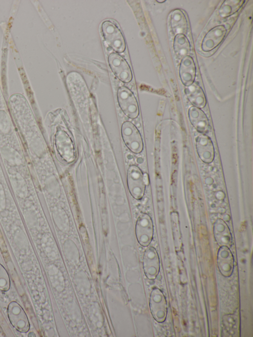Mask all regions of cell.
Listing matches in <instances>:
<instances>
[{"mask_svg":"<svg viewBox=\"0 0 253 337\" xmlns=\"http://www.w3.org/2000/svg\"><path fill=\"white\" fill-rule=\"evenodd\" d=\"M101 32L107 44L118 53L125 51L126 43L124 36L118 27L109 21L102 23Z\"/></svg>","mask_w":253,"mask_h":337,"instance_id":"obj_1","label":"cell"},{"mask_svg":"<svg viewBox=\"0 0 253 337\" xmlns=\"http://www.w3.org/2000/svg\"><path fill=\"white\" fill-rule=\"evenodd\" d=\"M117 100L120 107L128 117L134 119L139 115V108L133 93L126 87L121 86L117 91Z\"/></svg>","mask_w":253,"mask_h":337,"instance_id":"obj_2","label":"cell"},{"mask_svg":"<svg viewBox=\"0 0 253 337\" xmlns=\"http://www.w3.org/2000/svg\"><path fill=\"white\" fill-rule=\"evenodd\" d=\"M122 136L126 145L133 153H140L143 147L140 133L136 126L129 122H125L121 129Z\"/></svg>","mask_w":253,"mask_h":337,"instance_id":"obj_3","label":"cell"},{"mask_svg":"<svg viewBox=\"0 0 253 337\" xmlns=\"http://www.w3.org/2000/svg\"><path fill=\"white\" fill-rule=\"evenodd\" d=\"M108 63L114 75L121 81L127 83L131 81L132 74L130 67L120 55L115 53L110 54Z\"/></svg>","mask_w":253,"mask_h":337,"instance_id":"obj_4","label":"cell"},{"mask_svg":"<svg viewBox=\"0 0 253 337\" xmlns=\"http://www.w3.org/2000/svg\"><path fill=\"white\" fill-rule=\"evenodd\" d=\"M135 234L140 245L148 246L152 240L153 225L151 218L146 213H141L138 217L135 226Z\"/></svg>","mask_w":253,"mask_h":337,"instance_id":"obj_5","label":"cell"},{"mask_svg":"<svg viewBox=\"0 0 253 337\" xmlns=\"http://www.w3.org/2000/svg\"><path fill=\"white\" fill-rule=\"evenodd\" d=\"M149 306L155 320L159 323L164 322L167 314V303L163 293L160 289L155 288L152 290Z\"/></svg>","mask_w":253,"mask_h":337,"instance_id":"obj_6","label":"cell"},{"mask_svg":"<svg viewBox=\"0 0 253 337\" xmlns=\"http://www.w3.org/2000/svg\"><path fill=\"white\" fill-rule=\"evenodd\" d=\"M143 174L140 169L135 166L129 167L127 175L128 190L131 196L136 199H141L144 194L145 184Z\"/></svg>","mask_w":253,"mask_h":337,"instance_id":"obj_7","label":"cell"},{"mask_svg":"<svg viewBox=\"0 0 253 337\" xmlns=\"http://www.w3.org/2000/svg\"><path fill=\"white\" fill-rule=\"evenodd\" d=\"M143 267L146 277L149 280H154L160 270V260L158 254L153 247L147 248L143 257Z\"/></svg>","mask_w":253,"mask_h":337,"instance_id":"obj_8","label":"cell"},{"mask_svg":"<svg viewBox=\"0 0 253 337\" xmlns=\"http://www.w3.org/2000/svg\"><path fill=\"white\" fill-rule=\"evenodd\" d=\"M226 34V29L223 25L214 27L205 36L201 44L204 52H209L217 47L223 41Z\"/></svg>","mask_w":253,"mask_h":337,"instance_id":"obj_9","label":"cell"},{"mask_svg":"<svg viewBox=\"0 0 253 337\" xmlns=\"http://www.w3.org/2000/svg\"><path fill=\"white\" fill-rule=\"evenodd\" d=\"M196 66L193 58L189 55L183 57L179 67V75L182 84L186 86L194 83L196 77Z\"/></svg>","mask_w":253,"mask_h":337,"instance_id":"obj_10","label":"cell"},{"mask_svg":"<svg viewBox=\"0 0 253 337\" xmlns=\"http://www.w3.org/2000/svg\"><path fill=\"white\" fill-rule=\"evenodd\" d=\"M218 268L222 275L229 277L232 274L234 269V258L229 248L221 246L217 254Z\"/></svg>","mask_w":253,"mask_h":337,"instance_id":"obj_11","label":"cell"},{"mask_svg":"<svg viewBox=\"0 0 253 337\" xmlns=\"http://www.w3.org/2000/svg\"><path fill=\"white\" fill-rule=\"evenodd\" d=\"M196 148L200 159L206 163H211L214 157V147L210 138L205 135L198 136L196 139Z\"/></svg>","mask_w":253,"mask_h":337,"instance_id":"obj_12","label":"cell"},{"mask_svg":"<svg viewBox=\"0 0 253 337\" xmlns=\"http://www.w3.org/2000/svg\"><path fill=\"white\" fill-rule=\"evenodd\" d=\"M190 121L193 126L200 132L207 133L211 126L206 114L200 108L192 106L188 110Z\"/></svg>","mask_w":253,"mask_h":337,"instance_id":"obj_13","label":"cell"},{"mask_svg":"<svg viewBox=\"0 0 253 337\" xmlns=\"http://www.w3.org/2000/svg\"><path fill=\"white\" fill-rule=\"evenodd\" d=\"M213 234L217 244L220 246L230 247L232 244V235L230 229L221 219H217L213 225Z\"/></svg>","mask_w":253,"mask_h":337,"instance_id":"obj_14","label":"cell"},{"mask_svg":"<svg viewBox=\"0 0 253 337\" xmlns=\"http://www.w3.org/2000/svg\"><path fill=\"white\" fill-rule=\"evenodd\" d=\"M186 96L194 106L198 108H204L206 105V98L201 86L196 83L186 86L185 89Z\"/></svg>","mask_w":253,"mask_h":337,"instance_id":"obj_15","label":"cell"},{"mask_svg":"<svg viewBox=\"0 0 253 337\" xmlns=\"http://www.w3.org/2000/svg\"><path fill=\"white\" fill-rule=\"evenodd\" d=\"M169 23L171 30L174 35H185L188 30V24L184 13L179 9L173 10L170 16Z\"/></svg>","mask_w":253,"mask_h":337,"instance_id":"obj_16","label":"cell"},{"mask_svg":"<svg viewBox=\"0 0 253 337\" xmlns=\"http://www.w3.org/2000/svg\"><path fill=\"white\" fill-rule=\"evenodd\" d=\"M173 49L176 57L182 59L190 53L191 47L190 42L184 34L175 35L173 40Z\"/></svg>","mask_w":253,"mask_h":337,"instance_id":"obj_17","label":"cell"},{"mask_svg":"<svg viewBox=\"0 0 253 337\" xmlns=\"http://www.w3.org/2000/svg\"><path fill=\"white\" fill-rule=\"evenodd\" d=\"M244 0H225L219 9V14L221 17H228L237 11L243 4Z\"/></svg>","mask_w":253,"mask_h":337,"instance_id":"obj_18","label":"cell"},{"mask_svg":"<svg viewBox=\"0 0 253 337\" xmlns=\"http://www.w3.org/2000/svg\"><path fill=\"white\" fill-rule=\"evenodd\" d=\"M143 180L145 185H148L149 183L148 176L147 173H144L143 175Z\"/></svg>","mask_w":253,"mask_h":337,"instance_id":"obj_19","label":"cell"},{"mask_svg":"<svg viewBox=\"0 0 253 337\" xmlns=\"http://www.w3.org/2000/svg\"><path fill=\"white\" fill-rule=\"evenodd\" d=\"M165 1H166V0H157V2H160V3H162V2H165Z\"/></svg>","mask_w":253,"mask_h":337,"instance_id":"obj_20","label":"cell"}]
</instances>
